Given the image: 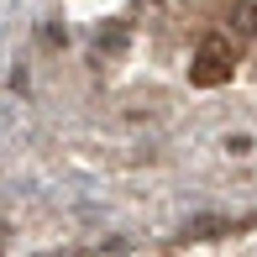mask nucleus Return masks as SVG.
Here are the masks:
<instances>
[{
    "label": "nucleus",
    "mask_w": 257,
    "mask_h": 257,
    "mask_svg": "<svg viewBox=\"0 0 257 257\" xmlns=\"http://www.w3.org/2000/svg\"><path fill=\"white\" fill-rule=\"evenodd\" d=\"M226 74H231V53L210 42V48L200 53V63H194V84H220Z\"/></svg>",
    "instance_id": "1"
},
{
    "label": "nucleus",
    "mask_w": 257,
    "mask_h": 257,
    "mask_svg": "<svg viewBox=\"0 0 257 257\" xmlns=\"http://www.w3.org/2000/svg\"><path fill=\"white\" fill-rule=\"evenodd\" d=\"M241 27H247V32H257V6H241Z\"/></svg>",
    "instance_id": "2"
}]
</instances>
